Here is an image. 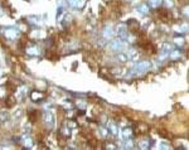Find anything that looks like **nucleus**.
Here are the masks:
<instances>
[{"label": "nucleus", "mask_w": 189, "mask_h": 150, "mask_svg": "<svg viewBox=\"0 0 189 150\" xmlns=\"http://www.w3.org/2000/svg\"><path fill=\"white\" fill-rule=\"evenodd\" d=\"M129 29H130V32H132V33H136V32H139V29H140V24H139L135 19H131L129 22Z\"/></svg>", "instance_id": "f257e3e1"}, {"label": "nucleus", "mask_w": 189, "mask_h": 150, "mask_svg": "<svg viewBox=\"0 0 189 150\" xmlns=\"http://www.w3.org/2000/svg\"><path fill=\"white\" fill-rule=\"evenodd\" d=\"M45 97V95L44 93H39L38 91H33V92L30 93V98L33 100L34 102H39L42 98H44Z\"/></svg>", "instance_id": "f03ea898"}, {"label": "nucleus", "mask_w": 189, "mask_h": 150, "mask_svg": "<svg viewBox=\"0 0 189 150\" xmlns=\"http://www.w3.org/2000/svg\"><path fill=\"white\" fill-rule=\"evenodd\" d=\"M39 116H40V114H39V111H38V110H32L30 112H29V119L32 120V122L38 121Z\"/></svg>", "instance_id": "7ed1b4c3"}, {"label": "nucleus", "mask_w": 189, "mask_h": 150, "mask_svg": "<svg viewBox=\"0 0 189 150\" xmlns=\"http://www.w3.org/2000/svg\"><path fill=\"white\" fill-rule=\"evenodd\" d=\"M15 105V98L13 96H8L6 100H5V106L6 107H13Z\"/></svg>", "instance_id": "20e7f679"}, {"label": "nucleus", "mask_w": 189, "mask_h": 150, "mask_svg": "<svg viewBox=\"0 0 189 150\" xmlns=\"http://www.w3.org/2000/svg\"><path fill=\"white\" fill-rule=\"evenodd\" d=\"M160 136H163V137H170V135L166 132V130H160Z\"/></svg>", "instance_id": "39448f33"}]
</instances>
